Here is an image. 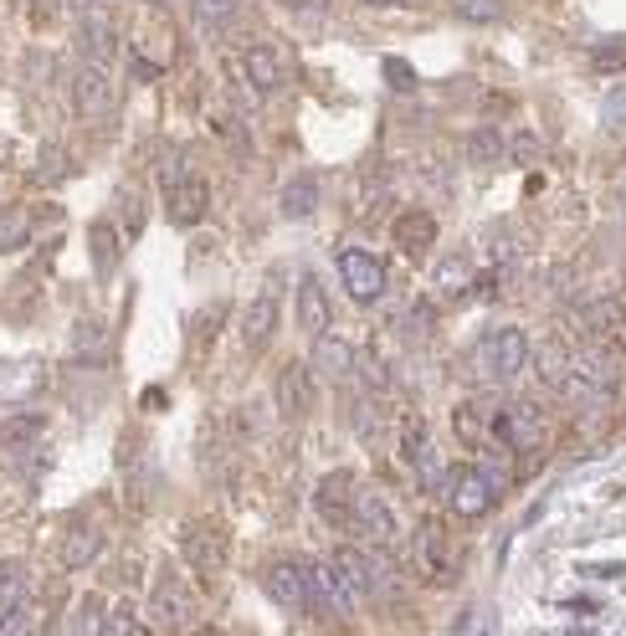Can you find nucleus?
Returning <instances> with one entry per match:
<instances>
[{"label": "nucleus", "instance_id": "de8ad7c7", "mask_svg": "<svg viewBox=\"0 0 626 636\" xmlns=\"http://www.w3.org/2000/svg\"><path fill=\"white\" fill-rule=\"evenodd\" d=\"M149 6H175V0H149Z\"/></svg>", "mask_w": 626, "mask_h": 636}, {"label": "nucleus", "instance_id": "423d86ee", "mask_svg": "<svg viewBox=\"0 0 626 636\" xmlns=\"http://www.w3.org/2000/svg\"><path fill=\"white\" fill-rule=\"evenodd\" d=\"M483 359H488V370L498 375V380H519L524 370H529V359H534V345H529V334L524 329H494L488 339H483Z\"/></svg>", "mask_w": 626, "mask_h": 636}, {"label": "nucleus", "instance_id": "9b49d317", "mask_svg": "<svg viewBox=\"0 0 626 636\" xmlns=\"http://www.w3.org/2000/svg\"><path fill=\"white\" fill-rule=\"evenodd\" d=\"M262 590H267L272 606L304 610L308 606V559H267Z\"/></svg>", "mask_w": 626, "mask_h": 636}, {"label": "nucleus", "instance_id": "37998d69", "mask_svg": "<svg viewBox=\"0 0 626 636\" xmlns=\"http://www.w3.org/2000/svg\"><path fill=\"white\" fill-rule=\"evenodd\" d=\"M98 339H103V324H82V329H78V349L98 345Z\"/></svg>", "mask_w": 626, "mask_h": 636}, {"label": "nucleus", "instance_id": "393cba45", "mask_svg": "<svg viewBox=\"0 0 626 636\" xmlns=\"http://www.w3.org/2000/svg\"><path fill=\"white\" fill-rule=\"evenodd\" d=\"M78 47L88 52V62L93 67H103V62H113V52H119V37H113V27H103V21H82V31H78Z\"/></svg>", "mask_w": 626, "mask_h": 636}, {"label": "nucleus", "instance_id": "2f4dec72", "mask_svg": "<svg viewBox=\"0 0 626 636\" xmlns=\"http://www.w3.org/2000/svg\"><path fill=\"white\" fill-rule=\"evenodd\" d=\"M31 241V216L27 211H0V252H16Z\"/></svg>", "mask_w": 626, "mask_h": 636}, {"label": "nucleus", "instance_id": "f8f14e48", "mask_svg": "<svg viewBox=\"0 0 626 636\" xmlns=\"http://www.w3.org/2000/svg\"><path fill=\"white\" fill-rule=\"evenodd\" d=\"M355 498H360V477L349 473V467H339V473H329V477L314 483V508H319V518L324 524H334V529H345L349 524Z\"/></svg>", "mask_w": 626, "mask_h": 636}, {"label": "nucleus", "instance_id": "c9c22d12", "mask_svg": "<svg viewBox=\"0 0 626 636\" xmlns=\"http://www.w3.org/2000/svg\"><path fill=\"white\" fill-rule=\"evenodd\" d=\"M113 237H119V231H113V221H98L93 226V257H98V267L119 257V241H113Z\"/></svg>", "mask_w": 626, "mask_h": 636}, {"label": "nucleus", "instance_id": "412c9836", "mask_svg": "<svg viewBox=\"0 0 626 636\" xmlns=\"http://www.w3.org/2000/svg\"><path fill=\"white\" fill-rule=\"evenodd\" d=\"M98 555H103V529H98V524H78V529H67V539H62V570L67 575L88 570Z\"/></svg>", "mask_w": 626, "mask_h": 636}, {"label": "nucleus", "instance_id": "f704fd0d", "mask_svg": "<svg viewBox=\"0 0 626 636\" xmlns=\"http://www.w3.org/2000/svg\"><path fill=\"white\" fill-rule=\"evenodd\" d=\"M355 375H365V385H370V390H386V385H390L386 359L370 355V349H360V359H355Z\"/></svg>", "mask_w": 626, "mask_h": 636}, {"label": "nucleus", "instance_id": "c85d7f7f", "mask_svg": "<svg viewBox=\"0 0 626 636\" xmlns=\"http://www.w3.org/2000/svg\"><path fill=\"white\" fill-rule=\"evenodd\" d=\"M47 431V421L41 416H16V421L0 426V451H16V447H31V441Z\"/></svg>", "mask_w": 626, "mask_h": 636}, {"label": "nucleus", "instance_id": "f257e3e1", "mask_svg": "<svg viewBox=\"0 0 626 636\" xmlns=\"http://www.w3.org/2000/svg\"><path fill=\"white\" fill-rule=\"evenodd\" d=\"M555 437V421L539 400H498V447L508 451H545Z\"/></svg>", "mask_w": 626, "mask_h": 636}, {"label": "nucleus", "instance_id": "4be33fe9", "mask_svg": "<svg viewBox=\"0 0 626 636\" xmlns=\"http://www.w3.org/2000/svg\"><path fill=\"white\" fill-rule=\"evenodd\" d=\"M622 318H626L622 298H590V304L575 308V324L586 329V339H606V334H616L622 329Z\"/></svg>", "mask_w": 626, "mask_h": 636}, {"label": "nucleus", "instance_id": "4468645a", "mask_svg": "<svg viewBox=\"0 0 626 636\" xmlns=\"http://www.w3.org/2000/svg\"><path fill=\"white\" fill-rule=\"evenodd\" d=\"M180 555H186L190 570L216 575L221 565H227V534L216 529L211 518H206V524H190V529L180 534Z\"/></svg>", "mask_w": 626, "mask_h": 636}, {"label": "nucleus", "instance_id": "f3484780", "mask_svg": "<svg viewBox=\"0 0 626 636\" xmlns=\"http://www.w3.org/2000/svg\"><path fill=\"white\" fill-rule=\"evenodd\" d=\"M72 108H78V119H103L108 108H113V82H108L103 67H82L78 78H72Z\"/></svg>", "mask_w": 626, "mask_h": 636}, {"label": "nucleus", "instance_id": "39448f33", "mask_svg": "<svg viewBox=\"0 0 626 636\" xmlns=\"http://www.w3.org/2000/svg\"><path fill=\"white\" fill-rule=\"evenodd\" d=\"M406 559H411V570L421 575V580H431V585H437V580H453V544H447V529H441L437 518L416 524Z\"/></svg>", "mask_w": 626, "mask_h": 636}, {"label": "nucleus", "instance_id": "09e8293b", "mask_svg": "<svg viewBox=\"0 0 626 636\" xmlns=\"http://www.w3.org/2000/svg\"><path fill=\"white\" fill-rule=\"evenodd\" d=\"M282 6H288V0H282Z\"/></svg>", "mask_w": 626, "mask_h": 636}, {"label": "nucleus", "instance_id": "c756f323", "mask_svg": "<svg viewBox=\"0 0 626 636\" xmlns=\"http://www.w3.org/2000/svg\"><path fill=\"white\" fill-rule=\"evenodd\" d=\"M98 636H145V616H139L129 600H119V606L103 610V632Z\"/></svg>", "mask_w": 626, "mask_h": 636}, {"label": "nucleus", "instance_id": "1a4fd4ad", "mask_svg": "<svg viewBox=\"0 0 626 636\" xmlns=\"http://www.w3.org/2000/svg\"><path fill=\"white\" fill-rule=\"evenodd\" d=\"M149 616L165 626V632H190L196 626V596L180 575H160L155 596H149Z\"/></svg>", "mask_w": 626, "mask_h": 636}, {"label": "nucleus", "instance_id": "6ab92c4d", "mask_svg": "<svg viewBox=\"0 0 626 636\" xmlns=\"http://www.w3.org/2000/svg\"><path fill=\"white\" fill-rule=\"evenodd\" d=\"M294 318H298V329L304 334H329V318H334V304H329V292H324L319 278H304L294 292Z\"/></svg>", "mask_w": 626, "mask_h": 636}, {"label": "nucleus", "instance_id": "6e6552de", "mask_svg": "<svg viewBox=\"0 0 626 636\" xmlns=\"http://www.w3.org/2000/svg\"><path fill=\"white\" fill-rule=\"evenodd\" d=\"M339 278H345L355 304H375L386 292V262L375 252H365V247H345L339 252Z\"/></svg>", "mask_w": 626, "mask_h": 636}, {"label": "nucleus", "instance_id": "7ed1b4c3", "mask_svg": "<svg viewBox=\"0 0 626 636\" xmlns=\"http://www.w3.org/2000/svg\"><path fill=\"white\" fill-rule=\"evenodd\" d=\"M498 493H504V483H498L494 467L467 463V467H453V477H447V498H453L457 518H483L498 504Z\"/></svg>", "mask_w": 626, "mask_h": 636}, {"label": "nucleus", "instance_id": "b1692460", "mask_svg": "<svg viewBox=\"0 0 626 636\" xmlns=\"http://www.w3.org/2000/svg\"><path fill=\"white\" fill-rule=\"evenodd\" d=\"M437 237V216L431 211H406L396 216V241L406 252H427V241Z\"/></svg>", "mask_w": 626, "mask_h": 636}, {"label": "nucleus", "instance_id": "a19ab883", "mask_svg": "<svg viewBox=\"0 0 626 636\" xmlns=\"http://www.w3.org/2000/svg\"><path fill=\"white\" fill-rule=\"evenodd\" d=\"M606 113H612V129H626V88L612 98V103H606Z\"/></svg>", "mask_w": 626, "mask_h": 636}, {"label": "nucleus", "instance_id": "9d476101", "mask_svg": "<svg viewBox=\"0 0 626 636\" xmlns=\"http://www.w3.org/2000/svg\"><path fill=\"white\" fill-rule=\"evenodd\" d=\"M453 431L467 447H498V400L494 396H467L457 400Z\"/></svg>", "mask_w": 626, "mask_h": 636}, {"label": "nucleus", "instance_id": "ddd939ff", "mask_svg": "<svg viewBox=\"0 0 626 636\" xmlns=\"http://www.w3.org/2000/svg\"><path fill=\"white\" fill-rule=\"evenodd\" d=\"M272 400H278L282 421H304V416L314 411V365L288 359V365L278 370V390H272Z\"/></svg>", "mask_w": 626, "mask_h": 636}, {"label": "nucleus", "instance_id": "e433bc0d", "mask_svg": "<svg viewBox=\"0 0 626 636\" xmlns=\"http://www.w3.org/2000/svg\"><path fill=\"white\" fill-rule=\"evenodd\" d=\"M216 129H221V139L227 145H237V159L252 155V139H247V129H241V119H216Z\"/></svg>", "mask_w": 626, "mask_h": 636}, {"label": "nucleus", "instance_id": "ea45409f", "mask_svg": "<svg viewBox=\"0 0 626 636\" xmlns=\"http://www.w3.org/2000/svg\"><path fill=\"white\" fill-rule=\"evenodd\" d=\"M386 78H390V88H411V67H406V62H396V57H390V62H386Z\"/></svg>", "mask_w": 626, "mask_h": 636}, {"label": "nucleus", "instance_id": "f03ea898", "mask_svg": "<svg viewBox=\"0 0 626 636\" xmlns=\"http://www.w3.org/2000/svg\"><path fill=\"white\" fill-rule=\"evenodd\" d=\"M575 375L596 390V396H612L616 385L626 380V345L616 334L606 339H586V345L575 349Z\"/></svg>", "mask_w": 626, "mask_h": 636}, {"label": "nucleus", "instance_id": "20e7f679", "mask_svg": "<svg viewBox=\"0 0 626 636\" xmlns=\"http://www.w3.org/2000/svg\"><path fill=\"white\" fill-rule=\"evenodd\" d=\"M349 524H355V534L360 539H370L375 549H386V544H396L400 539V508H396V498L390 493H380V488H360V498H355V514H349Z\"/></svg>", "mask_w": 626, "mask_h": 636}, {"label": "nucleus", "instance_id": "dca6fc26", "mask_svg": "<svg viewBox=\"0 0 626 636\" xmlns=\"http://www.w3.org/2000/svg\"><path fill=\"white\" fill-rule=\"evenodd\" d=\"M241 72H247V82H252L257 93H278V88H288V57H282L278 47H267V41H257V47L241 52Z\"/></svg>", "mask_w": 626, "mask_h": 636}, {"label": "nucleus", "instance_id": "7c9ffc66", "mask_svg": "<svg viewBox=\"0 0 626 636\" xmlns=\"http://www.w3.org/2000/svg\"><path fill=\"white\" fill-rule=\"evenodd\" d=\"M0 636H37V606L16 600V606L0 610Z\"/></svg>", "mask_w": 626, "mask_h": 636}, {"label": "nucleus", "instance_id": "a18cd8bd", "mask_svg": "<svg viewBox=\"0 0 626 636\" xmlns=\"http://www.w3.org/2000/svg\"><path fill=\"white\" fill-rule=\"evenodd\" d=\"M133 78H155V62H145V57H133Z\"/></svg>", "mask_w": 626, "mask_h": 636}, {"label": "nucleus", "instance_id": "aec40b11", "mask_svg": "<svg viewBox=\"0 0 626 636\" xmlns=\"http://www.w3.org/2000/svg\"><path fill=\"white\" fill-rule=\"evenodd\" d=\"M355 359H360V349L349 345V339H339V334H319V339H314V375L349 380V375H355Z\"/></svg>", "mask_w": 626, "mask_h": 636}, {"label": "nucleus", "instance_id": "a878e982", "mask_svg": "<svg viewBox=\"0 0 626 636\" xmlns=\"http://www.w3.org/2000/svg\"><path fill=\"white\" fill-rule=\"evenodd\" d=\"M463 155H467V165H498V159L508 155V145L498 129H473L463 139Z\"/></svg>", "mask_w": 626, "mask_h": 636}, {"label": "nucleus", "instance_id": "79ce46f5", "mask_svg": "<svg viewBox=\"0 0 626 636\" xmlns=\"http://www.w3.org/2000/svg\"><path fill=\"white\" fill-rule=\"evenodd\" d=\"M508 155L529 165V159H539V145H534V139H514V145H508Z\"/></svg>", "mask_w": 626, "mask_h": 636}, {"label": "nucleus", "instance_id": "2eb2a0df", "mask_svg": "<svg viewBox=\"0 0 626 636\" xmlns=\"http://www.w3.org/2000/svg\"><path fill=\"white\" fill-rule=\"evenodd\" d=\"M473 288H478V267H473L467 252H447L431 267V292H437L441 304H463Z\"/></svg>", "mask_w": 626, "mask_h": 636}, {"label": "nucleus", "instance_id": "c03bdc74", "mask_svg": "<svg viewBox=\"0 0 626 636\" xmlns=\"http://www.w3.org/2000/svg\"><path fill=\"white\" fill-rule=\"evenodd\" d=\"M67 6H72V11H78V16H93L98 6H103V0H67Z\"/></svg>", "mask_w": 626, "mask_h": 636}, {"label": "nucleus", "instance_id": "4c0bfd02", "mask_svg": "<svg viewBox=\"0 0 626 636\" xmlns=\"http://www.w3.org/2000/svg\"><path fill=\"white\" fill-rule=\"evenodd\" d=\"M590 62H596V72H626V47H596Z\"/></svg>", "mask_w": 626, "mask_h": 636}, {"label": "nucleus", "instance_id": "5701e85b", "mask_svg": "<svg viewBox=\"0 0 626 636\" xmlns=\"http://www.w3.org/2000/svg\"><path fill=\"white\" fill-rule=\"evenodd\" d=\"M282 216H294V221H304V216L319 211V175H294L288 186H282V200H278Z\"/></svg>", "mask_w": 626, "mask_h": 636}, {"label": "nucleus", "instance_id": "cd10ccee", "mask_svg": "<svg viewBox=\"0 0 626 636\" xmlns=\"http://www.w3.org/2000/svg\"><path fill=\"white\" fill-rule=\"evenodd\" d=\"M27 585H31V570L27 559H0V610L27 600Z\"/></svg>", "mask_w": 626, "mask_h": 636}, {"label": "nucleus", "instance_id": "72a5a7b5", "mask_svg": "<svg viewBox=\"0 0 626 636\" xmlns=\"http://www.w3.org/2000/svg\"><path fill=\"white\" fill-rule=\"evenodd\" d=\"M453 11L473 27H494V21H504V0H453Z\"/></svg>", "mask_w": 626, "mask_h": 636}, {"label": "nucleus", "instance_id": "bb28decb", "mask_svg": "<svg viewBox=\"0 0 626 636\" xmlns=\"http://www.w3.org/2000/svg\"><path fill=\"white\" fill-rule=\"evenodd\" d=\"M41 385L37 365H0V400H27Z\"/></svg>", "mask_w": 626, "mask_h": 636}, {"label": "nucleus", "instance_id": "58836bf2", "mask_svg": "<svg viewBox=\"0 0 626 636\" xmlns=\"http://www.w3.org/2000/svg\"><path fill=\"white\" fill-rule=\"evenodd\" d=\"M123 226H129V237L145 226V200H139V190H123Z\"/></svg>", "mask_w": 626, "mask_h": 636}, {"label": "nucleus", "instance_id": "49530a36", "mask_svg": "<svg viewBox=\"0 0 626 636\" xmlns=\"http://www.w3.org/2000/svg\"><path fill=\"white\" fill-rule=\"evenodd\" d=\"M360 6H406V0H360Z\"/></svg>", "mask_w": 626, "mask_h": 636}, {"label": "nucleus", "instance_id": "a211bd4d", "mask_svg": "<svg viewBox=\"0 0 626 636\" xmlns=\"http://www.w3.org/2000/svg\"><path fill=\"white\" fill-rule=\"evenodd\" d=\"M206 206H211V186H206L196 170H190L180 186L165 190V211H170L175 226H196L200 216H206Z\"/></svg>", "mask_w": 626, "mask_h": 636}, {"label": "nucleus", "instance_id": "0eeeda50", "mask_svg": "<svg viewBox=\"0 0 626 636\" xmlns=\"http://www.w3.org/2000/svg\"><path fill=\"white\" fill-rule=\"evenodd\" d=\"M282 282H278V272L257 288V298L247 304V314H241V345L247 349H267L272 345V334H278V308H282Z\"/></svg>", "mask_w": 626, "mask_h": 636}, {"label": "nucleus", "instance_id": "473e14b6", "mask_svg": "<svg viewBox=\"0 0 626 636\" xmlns=\"http://www.w3.org/2000/svg\"><path fill=\"white\" fill-rule=\"evenodd\" d=\"M237 6H241V0H190V11H196V21H200L206 31L231 27V16H237Z\"/></svg>", "mask_w": 626, "mask_h": 636}]
</instances>
